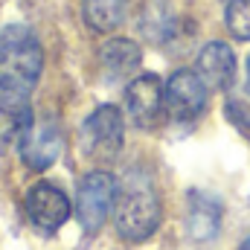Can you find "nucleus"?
Instances as JSON below:
<instances>
[{
    "label": "nucleus",
    "instance_id": "nucleus-1",
    "mask_svg": "<svg viewBox=\"0 0 250 250\" xmlns=\"http://www.w3.org/2000/svg\"><path fill=\"white\" fill-rule=\"evenodd\" d=\"M44 70V50L32 29L12 23L0 32V105H26Z\"/></svg>",
    "mask_w": 250,
    "mask_h": 250
},
{
    "label": "nucleus",
    "instance_id": "nucleus-2",
    "mask_svg": "<svg viewBox=\"0 0 250 250\" xmlns=\"http://www.w3.org/2000/svg\"><path fill=\"white\" fill-rule=\"evenodd\" d=\"M160 215L163 204L151 175L143 169H128L123 184H117V198H114L117 233L128 242H146L157 230Z\"/></svg>",
    "mask_w": 250,
    "mask_h": 250
},
{
    "label": "nucleus",
    "instance_id": "nucleus-3",
    "mask_svg": "<svg viewBox=\"0 0 250 250\" xmlns=\"http://www.w3.org/2000/svg\"><path fill=\"white\" fill-rule=\"evenodd\" d=\"M114 198H117V181L114 175L108 172H87L82 181H79V189H76V218L82 224V230L87 233H96L111 207H114Z\"/></svg>",
    "mask_w": 250,
    "mask_h": 250
},
{
    "label": "nucleus",
    "instance_id": "nucleus-4",
    "mask_svg": "<svg viewBox=\"0 0 250 250\" xmlns=\"http://www.w3.org/2000/svg\"><path fill=\"white\" fill-rule=\"evenodd\" d=\"M123 137V114L114 105H99L82 125V148L99 163H108L120 154Z\"/></svg>",
    "mask_w": 250,
    "mask_h": 250
},
{
    "label": "nucleus",
    "instance_id": "nucleus-5",
    "mask_svg": "<svg viewBox=\"0 0 250 250\" xmlns=\"http://www.w3.org/2000/svg\"><path fill=\"white\" fill-rule=\"evenodd\" d=\"M125 111L131 117V123L140 128H157L160 117L166 111V87L157 76L146 73L128 82L125 87Z\"/></svg>",
    "mask_w": 250,
    "mask_h": 250
},
{
    "label": "nucleus",
    "instance_id": "nucleus-6",
    "mask_svg": "<svg viewBox=\"0 0 250 250\" xmlns=\"http://www.w3.org/2000/svg\"><path fill=\"white\" fill-rule=\"evenodd\" d=\"M62 146H64V137H62V128L56 120H32L26 125V131L21 134L18 140V151H21V160L35 169V172H44L50 169L59 154H62Z\"/></svg>",
    "mask_w": 250,
    "mask_h": 250
},
{
    "label": "nucleus",
    "instance_id": "nucleus-7",
    "mask_svg": "<svg viewBox=\"0 0 250 250\" xmlns=\"http://www.w3.org/2000/svg\"><path fill=\"white\" fill-rule=\"evenodd\" d=\"M207 108V84L198 73L178 70L166 82V111L178 123H192Z\"/></svg>",
    "mask_w": 250,
    "mask_h": 250
},
{
    "label": "nucleus",
    "instance_id": "nucleus-8",
    "mask_svg": "<svg viewBox=\"0 0 250 250\" xmlns=\"http://www.w3.org/2000/svg\"><path fill=\"white\" fill-rule=\"evenodd\" d=\"M26 218L32 221L35 230L41 233H56L64 221L70 218V201L59 187L53 184H35V187L26 192Z\"/></svg>",
    "mask_w": 250,
    "mask_h": 250
},
{
    "label": "nucleus",
    "instance_id": "nucleus-9",
    "mask_svg": "<svg viewBox=\"0 0 250 250\" xmlns=\"http://www.w3.org/2000/svg\"><path fill=\"white\" fill-rule=\"evenodd\" d=\"M198 76L212 90H227L236 79V56L224 41H212L198 53Z\"/></svg>",
    "mask_w": 250,
    "mask_h": 250
},
{
    "label": "nucleus",
    "instance_id": "nucleus-10",
    "mask_svg": "<svg viewBox=\"0 0 250 250\" xmlns=\"http://www.w3.org/2000/svg\"><path fill=\"white\" fill-rule=\"evenodd\" d=\"M221 227V204L204 192L189 195V218L187 230L195 242H209Z\"/></svg>",
    "mask_w": 250,
    "mask_h": 250
},
{
    "label": "nucleus",
    "instance_id": "nucleus-11",
    "mask_svg": "<svg viewBox=\"0 0 250 250\" xmlns=\"http://www.w3.org/2000/svg\"><path fill=\"white\" fill-rule=\"evenodd\" d=\"M99 64H102L105 79H125L140 64V47L128 38H111L99 50Z\"/></svg>",
    "mask_w": 250,
    "mask_h": 250
},
{
    "label": "nucleus",
    "instance_id": "nucleus-12",
    "mask_svg": "<svg viewBox=\"0 0 250 250\" xmlns=\"http://www.w3.org/2000/svg\"><path fill=\"white\" fill-rule=\"evenodd\" d=\"M84 23L96 32H114L125 18V0H82Z\"/></svg>",
    "mask_w": 250,
    "mask_h": 250
},
{
    "label": "nucleus",
    "instance_id": "nucleus-13",
    "mask_svg": "<svg viewBox=\"0 0 250 250\" xmlns=\"http://www.w3.org/2000/svg\"><path fill=\"white\" fill-rule=\"evenodd\" d=\"M32 123V114L26 105H0V146H18L21 134Z\"/></svg>",
    "mask_w": 250,
    "mask_h": 250
},
{
    "label": "nucleus",
    "instance_id": "nucleus-14",
    "mask_svg": "<svg viewBox=\"0 0 250 250\" xmlns=\"http://www.w3.org/2000/svg\"><path fill=\"white\" fill-rule=\"evenodd\" d=\"M227 26L236 38L250 41V0H227Z\"/></svg>",
    "mask_w": 250,
    "mask_h": 250
},
{
    "label": "nucleus",
    "instance_id": "nucleus-15",
    "mask_svg": "<svg viewBox=\"0 0 250 250\" xmlns=\"http://www.w3.org/2000/svg\"><path fill=\"white\" fill-rule=\"evenodd\" d=\"M227 117L236 125L250 128V87L245 93H233V96L227 99Z\"/></svg>",
    "mask_w": 250,
    "mask_h": 250
},
{
    "label": "nucleus",
    "instance_id": "nucleus-16",
    "mask_svg": "<svg viewBox=\"0 0 250 250\" xmlns=\"http://www.w3.org/2000/svg\"><path fill=\"white\" fill-rule=\"evenodd\" d=\"M242 250H250V236H248V242H245V245H242Z\"/></svg>",
    "mask_w": 250,
    "mask_h": 250
},
{
    "label": "nucleus",
    "instance_id": "nucleus-17",
    "mask_svg": "<svg viewBox=\"0 0 250 250\" xmlns=\"http://www.w3.org/2000/svg\"><path fill=\"white\" fill-rule=\"evenodd\" d=\"M248 87H250V59H248Z\"/></svg>",
    "mask_w": 250,
    "mask_h": 250
}]
</instances>
